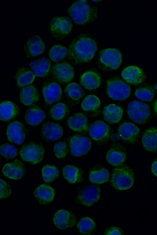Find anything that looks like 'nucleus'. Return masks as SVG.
Here are the masks:
<instances>
[{"label":"nucleus","instance_id":"f257e3e1","mask_svg":"<svg viewBox=\"0 0 157 235\" xmlns=\"http://www.w3.org/2000/svg\"><path fill=\"white\" fill-rule=\"evenodd\" d=\"M97 50L95 42L90 38L80 36L74 39L68 50L70 58L76 63L87 62L94 57Z\"/></svg>","mask_w":157,"mask_h":235},{"label":"nucleus","instance_id":"f03ea898","mask_svg":"<svg viewBox=\"0 0 157 235\" xmlns=\"http://www.w3.org/2000/svg\"><path fill=\"white\" fill-rule=\"evenodd\" d=\"M67 11L74 21L80 25L92 21L97 16V10L86 0L75 2L68 8Z\"/></svg>","mask_w":157,"mask_h":235},{"label":"nucleus","instance_id":"7ed1b4c3","mask_svg":"<svg viewBox=\"0 0 157 235\" xmlns=\"http://www.w3.org/2000/svg\"><path fill=\"white\" fill-rule=\"evenodd\" d=\"M134 173L131 169L126 166L117 167L113 170L111 179L112 186L119 190L130 188L134 182Z\"/></svg>","mask_w":157,"mask_h":235},{"label":"nucleus","instance_id":"20e7f679","mask_svg":"<svg viewBox=\"0 0 157 235\" xmlns=\"http://www.w3.org/2000/svg\"><path fill=\"white\" fill-rule=\"evenodd\" d=\"M127 112L130 118L134 122L142 124L146 123L150 115V110L146 103L137 100L128 104Z\"/></svg>","mask_w":157,"mask_h":235},{"label":"nucleus","instance_id":"39448f33","mask_svg":"<svg viewBox=\"0 0 157 235\" xmlns=\"http://www.w3.org/2000/svg\"><path fill=\"white\" fill-rule=\"evenodd\" d=\"M107 90L111 98L117 100H125L129 96L131 93L130 87L118 79H112L108 81Z\"/></svg>","mask_w":157,"mask_h":235},{"label":"nucleus","instance_id":"423d86ee","mask_svg":"<svg viewBox=\"0 0 157 235\" xmlns=\"http://www.w3.org/2000/svg\"><path fill=\"white\" fill-rule=\"evenodd\" d=\"M72 27L71 20L65 16L53 18L50 23V31L52 35L58 39H62L67 36Z\"/></svg>","mask_w":157,"mask_h":235},{"label":"nucleus","instance_id":"0eeeda50","mask_svg":"<svg viewBox=\"0 0 157 235\" xmlns=\"http://www.w3.org/2000/svg\"><path fill=\"white\" fill-rule=\"evenodd\" d=\"M44 150L41 145L35 143L25 144L21 148V157L24 161L33 164L40 163L43 159Z\"/></svg>","mask_w":157,"mask_h":235},{"label":"nucleus","instance_id":"6e6552de","mask_svg":"<svg viewBox=\"0 0 157 235\" xmlns=\"http://www.w3.org/2000/svg\"><path fill=\"white\" fill-rule=\"evenodd\" d=\"M90 134L96 142L104 143L110 138L111 130L109 126L104 122L98 121L93 122L89 128Z\"/></svg>","mask_w":157,"mask_h":235},{"label":"nucleus","instance_id":"1a4fd4ad","mask_svg":"<svg viewBox=\"0 0 157 235\" xmlns=\"http://www.w3.org/2000/svg\"><path fill=\"white\" fill-rule=\"evenodd\" d=\"M91 146L90 140L81 135H75L70 140L71 153L75 156L79 157L86 154L90 150Z\"/></svg>","mask_w":157,"mask_h":235},{"label":"nucleus","instance_id":"9d476101","mask_svg":"<svg viewBox=\"0 0 157 235\" xmlns=\"http://www.w3.org/2000/svg\"><path fill=\"white\" fill-rule=\"evenodd\" d=\"M100 190L94 185L85 186L79 192L77 197V202L83 205L90 206L94 204L99 199Z\"/></svg>","mask_w":157,"mask_h":235},{"label":"nucleus","instance_id":"9b49d317","mask_svg":"<svg viewBox=\"0 0 157 235\" xmlns=\"http://www.w3.org/2000/svg\"><path fill=\"white\" fill-rule=\"evenodd\" d=\"M100 60L106 67L112 69H116L119 67L122 62L121 53L116 48L106 49L101 51Z\"/></svg>","mask_w":157,"mask_h":235},{"label":"nucleus","instance_id":"f8f14e48","mask_svg":"<svg viewBox=\"0 0 157 235\" xmlns=\"http://www.w3.org/2000/svg\"><path fill=\"white\" fill-rule=\"evenodd\" d=\"M52 73L55 79L62 83H66L70 82L74 75V71L72 67L68 63L65 62L55 65L52 68Z\"/></svg>","mask_w":157,"mask_h":235},{"label":"nucleus","instance_id":"ddd939ff","mask_svg":"<svg viewBox=\"0 0 157 235\" xmlns=\"http://www.w3.org/2000/svg\"><path fill=\"white\" fill-rule=\"evenodd\" d=\"M126 155L127 151L124 147L119 143H114L108 151L106 159L111 165L117 166L125 161Z\"/></svg>","mask_w":157,"mask_h":235},{"label":"nucleus","instance_id":"4468645a","mask_svg":"<svg viewBox=\"0 0 157 235\" xmlns=\"http://www.w3.org/2000/svg\"><path fill=\"white\" fill-rule=\"evenodd\" d=\"M53 221L57 228L65 229L74 226L76 222V219L75 214L71 211L60 210L55 214Z\"/></svg>","mask_w":157,"mask_h":235},{"label":"nucleus","instance_id":"2eb2a0df","mask_svg":"<svg viewBox=\"0 0 157 235\" xmlns=\"http://www.w3.org/2000/svg\"><path fill=\"white\" fill-rule=\"evenodd\" d=\"M6 133L9 140L15 144H21L25 140V129L19 122L15 121L11 123L7 127Z\"/></svg>","mask_w":157,"mask_h":235},{"label":"nucleus","instance_id":"dca6fc26","mask_svg":"<svg viewBox=\"0 0 157 235\" xmlns=\"http://www.w3.org/2000/svg\"><path fill=\"white\" fill-rule=\"evenodd\" d=\"M118 132L122 140L131 144H134L136 142L140 132L137 126L128 122L122 123L119 128Z\"/></svg>","mask_w":157,"mask_h":235},{"label":"nucleus","instance_id":"f3484780","mask_svg":"<svg viewBox=\"0 0 157 235\" xmlns=\"http://www.w3.org/2000/svg\"><path fill=\"white\" fill-rule=\"evenodd\" d=\"M25 171L24 164L18 159L7 163L2 169L5 177L15 180L21 179L25 174Z\"/></svg>","mask_w":157,"mask_h":235},{"label":"nucleus","instance_id":"a211bd4d","mask_svg":"<svg viewBox=\"0 0 157 235\" xmlns=\"http://www.w3.org/2000/svg\"><path fill=\"white\" fill-rule=\"evenodd\" d=\"M121 76L127 82L133 85L142 83L145 79V75L143 70L134 65L125 68L122 72Z\"/></svg>","mask_w":157,"mask_h":235},{"label":"nucleus","instance_id":"6ab92c4d","mask_svg":"<svg viewBox=\"0 0 157 235\" xmlns=\"http://www.w3.org/2000/svg\"><path fill=\"white\" fill-rule=\"evenodd\" d=\"M45 48L44 44L38 36H31L27 40L24 46V50L27 56L36 57L40 55Z\"/></svg>","mask_w":157,"mask_h":235},{"label":"nucleus","instance_id":"aec40b11","mask_svg":"<svg viewBox=\"0 0 157 235\" xmlns=\"http://www.w3.org/2000/svg\"><path fill=\"white\" fill-rule=\"evenodd\" d=\"M142 142L144 148L152 153L157 151V127H152L144 133Z\"/></svg>","mask_w":157,"mask_h":235},{"label":"nucleus","instance_id":"412c9836","mask_svg":"<svg viewBox=\"0 0 157 235\" xmlns=\"http://www.w3.org/2000/svg\"><path fill=\"white\" fill-rule=\"evenodd\" d=\"M34 194L40 203L46 204L53 201L55 192L54 189L50 186L45 184H42L35 189Z\"/></svg>","mask_w":157,"mask_h":235},{"label":"nucleus","instance_id":"4be33fe9","mask_svg":"<svg viewBox=\"0 0 157 235\" xmlns=\"http://www.w3.org/2000/svg\"><path fill=\"white\" fill-rule=\"evenodd\" d=\"M42 92L45 101L49 104L59 100L61 96V87L55 83H50L45 85L43 88Z\"/></svg>","mask_w":157,"mask_h":235},{"label":"nucleus","instance_id":"5701e85b","mask_svg":"<svg viewBox=\"0 0 157 235\" xmlns=\"http://www.w3.org/2000/svg\"><path fill=\"white\" fill-rule=\"evenodd\" d=\"M67 124L73 130L78 132H86L89 129L86 116L82 113H77L71 116Z\"/></svg>","mask_w":157,"mask_h":235},{"label":"nucleus","instance_id":"b1692460","mask_svg":"<svg viewBox=\"0 0 157 235\" xmlns=\"http://www.w3.org/2000/svg\"><path fill=\"white\" fill-rule=\"evenodd\" d=\"M44 136L47 140L55 141L59 139L63 134V129L59 124L47 122L44 124L42 129Z\"/></svg>","mask_w":157,"mask_h":235},{"label":"nucleus","instance_id":"393cba45","mask_svg":"<svg viewBox=\"0 0 157 235\" xmlns=\"http://www.w3.org/2000/svg\"><path fill=\"white\" fill-rule=\"evenodd\" d=\"M105 120L110 124L118 122L121 119L123 110L121 107L114 104L105 107L102 111Z\"/></svg>","mask_w":157,"mask_h":235},{"label":"nucleus","instance_id":"a878e982","mask_svg":"<svg viewBox=\"0 0 157 235\" xmlns=\"http://www.w3.org/2000/svg\"><path fill=\"white\" fill-rule=\"evenodd\" d=\"M80 82L81 85L86 88L92 90L99 86L101 80L98 73L92 71H88L82 75Z\"/></svg>","mask_w":157,"mask_h":235},{"label":"nucleus","instance_id":"bb28decb","mask_svg":"<svg viewBox=\"0 0 157 235\" xmlns=\"http://www.w3.org/2000/svg\"><path fill=\"white\" fill-rule=\"evenodd\" d=\"M30 66L37 76L42 77L48 73L51 67V63L47 58H43L32 61Z\"/></svg>","mask_w":157,"mask_h":235},{"label":"nucleus","instance_id":"cd10ccee","mask_svg":"<svg viewBox=\"0 0 157 235\" xmlns=\"http://www.w3.org/2000/svg\"><path fill=\"white\" fill-rule=\"evenodd\" d=\"M0 119L3 121H8L15 117L19 112L18 107L13 103L6 101L0 104Z\"/></svg>","mask_w":157,"mask_h":235},{"label":"nucleus","instance_id":"c85d7f7f","mask_svg":"<svg viewBox=\"0 0 157 235\" xmlns=\"http://www.w3.org/2000/svg\"><path fill=\"white\" fill-rule=\"evenodd\" d=\"M20 99L21 102L26 106L30 105L37 101L39 94L36 89L31 85L24 87L21 90Z\"/></svg>","mask_w":157,"mask_h":235},{"label":"nucleus","instance_id":"c756f323","mask_svg":"<svg viewBox=\"0 0 157 235\" xmlns=\"http://www.w3.org/2000/svg\"><path fill=\"white\" fill-rule=\"evenodd\" d=\"M63 173L64 178L71 184L79 182L83 179L82 170L73 166H64L63 169Z\"/></svg>","mask_w":157,"mask_h":235},{"label":"nucleus","instance_id":"7c9ffc66","mask_svg":"<svg viewBox=\"0 0 157 235\" xmlns=\"http://www.w3.org/2000/svg\"><path fill=\"white\" fill-rule=\"evenodd\" d=\"M35 76L30 70L25 68L19 69L17 71L15 79L17 84L19 87H22L32 83Z\"/></svg>","mask_w":157,"mask_h":235},{"label":"nucleus","instance_id":"2f4dec72","mask_svg":"<svg viewBox=\"0 0 157 235\" xmlns=\"http://www.w3.org/2000/svg\"><path fill=\"white\" fill-rule=\"evenodd\" d=\"M45 114L41 109L33 107L26 112L25 119L26 122L32 126H36L40 124L45 118Z\"/></svg>","mask_w":157,"mask_h":235},{"label":"nucleus","instance_id":"473e14b6","mask_svg":"<svg viewBox=\"0 0 157 235\" xmlns=\"http://www.w3.org/2000/svg\"><path fill=\"white\" fill-rule=\"evenodd\" d=\"M109 177V173L105 168L93 170L90 171L89 180L92 182L96 184L104 183L107 181Z\"/></svg>","mask_w":157,"mask_h":235},{"label":"nucleus","instance_id":"72a5a7b5","mask_svg":"<svg viewBox=\"0 0 157 235\" xmlns=\"http://www.w3.org/2000/svg\"><path fill=\"white\" fill-rule=\"evenodd\" d=\"M100 105L99 99L95 95H89L86 96L82 101L81 105L82 109L86 111H95Z\"/></svg>","mask_w":157,"mask_h":235},{"label":"nucleus","instance_id":"f704fd0d","mask_svg":"<svg viewBox=\"0 0 157 235\" xmlns=\"http://www.w3.org/2000/svg\"><path fill=\"white\" fill-rule=\"evenodd\" d=\"M77 228L79 232L83 234H90L92 233L95 228V222L89 217L82 218L78 222Z\"/></svg>","mask_w":157,"mask_h":235},{"label":"nucleus","instance_id":"c9c22d12","mask_svg":"<svg viewBox=\"0 0 157 235\" xmlns=\"http://www.w3.org/2000/svg\"><path fill=\"white\" fill-rule=\"evenodd\" d=\"M41 172L43 179L47 183L53 181L59 175L58 169L54 166L49 165H45L43 167Z\"/></svg>","mask_w":157,"mask_h":235},{"label":"nucleus","instance_id":"e433bc0d","mask_svg":"<svg viewBox=\"0 0 157 235\" xmlns=\"http://www.w3.org/2000/svg\"><path fill=\"white\" fill-rule=\"evenodd\" d=\"M65 92L67 95L75 100L79 99L84 95L83 89L79 85L75 83L67 85L65 88Z\"/></svg>","mask_w":157,"mask_h":235},{"label":"nucleus","instance_id":"4c0bfd02","mask_svg":"<svg viewBox=\"0 0 157 235\" xmlns=\"http://www.w3.org/2000/svg\"><path fill=\"white\" fill-rule=\"evenodd\" d=\"M67 49L61 45L54 46L50 50L49 56L50 59L55 62H58L64 58L67 55Z\"/></svg>","mask_w":157,"mask_h":235},{"label":"nucleus","instance_id":"58836bf2","mask_svg":"<svg viewBox=\"0 0 157 235\" xmlns=\"http://www.w3.org/2000/svg\"><path fill=\"white\" fill-rule=\"evenodd\" d=\"M135 95L140 100L149 102L153 99L154 91L153 88L150 86L143 87L137 89L135 91Z\"/></svg>","mask_w":157,"mask_h":235},{"label":"nucleus","instance_id":"ea45409f","mask_svg":"<svg viewBox=\"0 0 157 235\" xmlns=\"http://www.w3.org/2000/svg\"><path fill=\"white\" fill-rule=\"evenodd\" d=\"M66 105L62 103H58L55 104L52 108L50 113L52 118L56 120H59L63 119L67 113Z\"/></svg>","mask_w":157,"mask_h":235},{"label":"nucleus","instance_id":"a19ab883","mask_svg":"<svg viewBox=\"0 0 157 235\" xmlns=\"http://www.w3.org/2000/svg\"><path fill=\"white\" fill-rule=\"evenodd\" d=\"M0 152L1 155L6 158H13L17 155V150L14 145L5 144L1 146Z\"/></svg>","mask_w":157,"mask_h":235},{"label":"nucleus","instance_id":"79ce46f5","mask_svg":"<svg viewBox=\"0 0 157 235\" xmlns=\"http://www.w3.org/2000/svg\"><path fill=\"white\" fill-rule=\"evenodd\" d=\"M54 151L55 155L57 158H64L68 152L66 143L64 142H61L56 143L54 146Z\"/></svg>","mask_w":157,"mask_h":235},{"label":"nucleus","instance_id":"37998d69","mask_svg":"<svg viewBox=\"0 0 157 235\" xmlns=\"http://www.w3.org/2000/svg\"><path fill=\"white\" fill-rule=\"evenodd\" d=\"M11 192L10 186L4 180L0 179V199L2 200L9 197Z\"/></svg>","mask_w":157,"mask_h":235},{"label":"nucleus","instance_id":"c03bdc74","mask_svg":"<svg viewBox=\"0 0 157 235\" xmlns=\"http://www.w3.org/2000/svg\"><path fill=\"white\" fill-rule=\"evenodd\" d=\"M121 230L119 228L116 227L110 228L106 230L105 232L106 235H121L122 234Z\"/></svg>","mask_w":157,"mask_h":235},{"label":"nucleus","instance_id":"a18cd8bd","mask_svg":"<svg viewBox=\"0 0 157 235\" xmlns=\"http://www.w3.org/2000/svg\"><path fill=\"white\" fill-rule=\"evenodd\" d=\"M151 170L153 174L157 177V158L155 159L152 163Z\"/></svg>","mask_w":157,"mask_h":235},{"label":"nucleus","instance_id":"49530a36","mask_svg":"<svg viewBox=\"0 0 157 235\" xmlns=\"http://www.w3.org/2000/svg\"><path fill=\"white\" fill-rule=\"evenodd\" d=\"M154 109L155 113L157 117V99L155 103L154 106Z\"/></svg>","mask_w":157,"mask_h":235},{"label":"nucleus","instance_id":"de8ad7c7","mask_svg":"<svg viewBox=\"0 0 157 235\" xmlns=\"http://www.w3.org/2000/svg\"><path fill=\"white\" fill-rule=\"evenodd\" d=\"M155 88L157 90V84L155 85Z\"/></svg>","mask_w":157,"mask_h":235},{"label":"nucleus","instance_id":"09e8293b","mask_svg":"<svg viewBox=\"0 0 157 235\" xmlns=\"http://www.w3.org/2000/svg\"><path fill=\"white\" fill-rule=\"evenodd\" d=\"M94 1V2H98V1H100L99 0H98H98L95 1L94 0V1Z\"/></svg>","mask_w":157,"mask_h":235}]
</instances>
